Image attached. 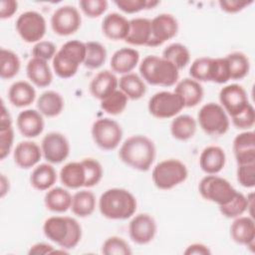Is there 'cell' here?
I'll use <instances>...</instances> for the list:
<instances>
[{"mask_svg": "<svg viewBox=\"0 0 255 255\" xmlns=\"http://www.w3.org/2000/svg\"><path fill=\"white\" fill-rule=\"evenodd\" d=\"M184 108L181 98L174 92L161 91L148 100L149 114L156 119H170L178 115Z\"/></svg>", "mask_w": 255, "mask_h": 255, "instance_id": "30bf717a", "label": "cell"}, {"mask_svg": "<svg viewBox=\"0 0 255 255\" xmlns=\"http://www.w3.org/2000/svg\"><path fill=\"white\" fill-rule=\"evenodd\" d=\"M82 24L79 10L71 5L59 7L51 17V27L59 36H69L76 33Z\"/></svg>", "mask_w": 255, "mask_h": 255, "instance_id": "7c38bea8", "label": "cell"}, {"mask_svg": "<svg viewBox=\"0 0 255 255\" xmlns=\"http://www.w3.org/2000/svg\"><path fill=\"white\" fill-rule=\"evenodd\" d=\"M26 74L28 79L38 88L48 87L53 80V74L47 61L32 58L26 66Z\"/></svg>", "mask_w": 255, "mask_h": 255, "instance_id": "484cf974", "label": "cell"}, {"mask_svg": "<svg viewBox=\"0 0 255 255\" xmlns=\"http://www.w3.org/2000/svg\"><path fill=\"white\" fill-rule=\"evenodd\" d=\"M225 59L228 64L230 80H241L248 75L250 62L244 53L233 52L228 54Z\"/></svg>", "mask_w": 255, "mask_h": 255, "instance_id": "8d00e7d4", "label": "cell"}, {"mask_svg": "<svg viewBox=\"0 0 255 255\" xmlns=\"http://www.w3.org/2000/svg\"><path fill=\"white\" fill-rule=\"evenodd\" d=\"M128 100V97L121 90H116L106 99L101 101V109L109 115L117 116L126 110Z\"/></svg>", "mask_w": 255, "mask_h": 255, "instance_id": "b9f144b4", "label": "cell"}, {"mask_svg": "<svg viewBox=\"0 0 255 255\" xmlns=\"http://www.w3.org/2000/svg\"><path fill=\"white\" fill-rule=\"evenodd\" d=\"M46 20L36 11H26L16 20V30L21 39L27 43H38L46 33Z\"/></svg>", "mask_w": 255, "mask_h": 255, "instance_id": "8fae6325", "label": "cell"}, {"mask_svg": "<svg viewBox=\"0 0 255 255\" xmlns=\"http://www.w3.org/2000/svg\"><path fill=\"white\" fill-rule=\"evenodd\" d=\"M43 115L36 110L22 111L17 117V128L20 133L28 138L40 135L44 129Z\"/></svg>", "mask_w": 255, "mask_h": 255, "instance_id": "d6986e66", "label": "cell"}, {"mask_svg": "<svg viewBox=\"0 0 255 255\" xmlns=\"http://www.w3.org/2000/svg\"><path fill=\"white\" fill-rule=\"evenodd\" d=\"M212 59L210 57H200L195 59L190 68L189 75L191 79L197 82H211Z\"/></svg>", "mask_w": 255, "mask_h": 255, "instance_id": "7bdbcfd3", "label": "cell"}, {"mask_svg": "<svg viewBox=\"0 0 255 255\" xmlns=\"http://www.w3.org/2000/svg\"><path fill=\"white\" fill-rule=\"evenodd\" d=\"M119 87L128 99L132 101L141 99L146 93L144 81L135 73L123 75L119 80Z\"/></svg>", "mask_w": 255, "mask_h": 255, "instance_id": "836d02e7", "label": "cell"}, {"mask_svg": "<svg viewBox=\"0 0 255 255\" xmlns=\"http://www.w3.org/2000/svg\"><path fill=\"white\" fill-rule=\"evenodd\" d=\"M96 196L87 189L77 191L72 197L71 210L78 217H88L93 214L96 208Z\"/></svg>", "mask_w": 255, "mask_h": 255, "instance_id": "e575fe53", "label": "cell"}, {"mask_svg": "<svg viewBox=\"0 0 255 255\" xmlns=\"http://www.w3.org/2000/svg\"><path fill=\"white\" fill-rule=\"evenodd\" d=\"M102 253L105 255H130L132 251L124 238L111 236L103 243Z\"/></svg>", "mask_w": 255, "mask_h": 255, "instance_id": "f6af8a7d", "label": "cell"}, {"mask_svg": "<svg viewBox=\"0 0 255 255\" xmlns=\"http://www.w3.org/2000/svg\"><path fill=\"white\" fill-rule=\"evenodd\" d=\"M197 128L195 119L189 115H179L175 117L170 124V133L178 140H187L191 138Z\"/></svg>", "mask_w": 255, "mask_h": 255, "instance_id": "d590c367", "label": "cell"}, {"mask_svg": "<svg viewBox=\"0 0 255 255\" xmlns=\"http://www.w3.org/2000/svg\"><path fill=\"white\" fill-rule=\"evenodd\" d=\"M102 31L110 40H126L129 31V21L119 13H110L102 22Z\"/></svg>", "mask_w": 255, "mask_h": 255, "instance_id": "603a6c76", "label": "cell"}, {"mask_svg": "<svg viewBox=\"0 0 255 255\" xmlns=\"http://www.w3.org/2000/svg\"><path fill=\"white\" fill-rule=\"evenodd\" d=\"M188 175L186 165L179 159L169 158L158 162L152 169L151 178L154 185L168 190L182 183Z\"/></svg>", "mask_w": 255, "mask_h": 255, "instance_id": "8992f818", "label": "cell"}, {"mask_svg": "<svg viewBox=\"0 0 255 255\" xmlns=\"http://www.w3.org/2000/svg\"><path fill=\"white\" fill-rule=\"evenodd\" d=\"M8 99L14 107H28L36 99V91L30 83L26 81H17L9 88Z\"/></svg>", "mask_w": 255, "mask_h": 255, "instance_id": "4316f807", "label": "cell"}, {"mask_svg": "<svg viewBox=\"0 0 255 255\" xmlns=\"http://www.w3.org/2000/svg\"><path fill=\"white\" fill-rule=\"evenodd\" d=\"M139 62V53L132 48H122L116 51L111 59L113 72L121 75L131 73Z\"/></svg>", "mask_w": 255, "mask_h": 255, "instance_id": "d4e9b609", "label": "cell"}, {"mask_svg": "<svg viewBox=\"0 0 255 255\" xmlns=\"http://www.w3.org/2000/svg\"><path fill=\"white\" fill-rule=\"evenodd\" d=\"M225 162V151L217 145L206 146L199 156V166L207 174H217L223 169Z\"/></svg>", "mask_w": 255, "mask_h": 255, "instance_id": "7402d4cb", "label": "cell"}, {"mask_svg": "<svg viewBox=\"0 0 255 255\" xmlns=\"http://www.w3.org/2000/svg\"><path fill=\"white\" fill-rule=\"evenodd\" d=\"M173 92L181 98L184 108L197 106L202 101L204 94L201 84L191 78H185L177 82Z\"/></svg>", "mask_w": 255, "mask_h": 255, "instance_id": "cb8c5ba5", "label": "cell"}, {"mask_svg": "<svg viewBox=\"0 0 255 255\" xmlns=\"http://www.w3.org/2000/svg\"><path fill=\"white\" fill-rule=\"evenodd\" d=\"M197 122L205 133L213 136L226 133L230 126L226 112L220 104L216 103L203 105L198 112Z\"/></svg>", "mask_w": 255, "mask_h": 255, "instance_id": "52a82bcc", "label": "cell"}, {"mask_svg": "<svg viewBox=\"0 0 255 255\" xmlns=\"http://www.w3.org/2000/svg\"><path fill=\"white\" fill-rule=\"evenodd\" d=\"M185 255H209L211 254L210 249L208 246L202 244V243H193L186 247V249L183 252Z\"/></svg>", "mask_w": 255, "mask_h": 255, "instance_id": "9f6ffc18", "label": "cell"}, {"mask_svg": "<svg viewBox=\"0 0 255 255\" xmlns=\"http://www.w3.org/2000/svg\"><path fill=\"white\" fill-rule=\"evenodd\" d=\"M155 145L145 135L135 134L128 137L120 147L121 160L129 167L147 171L155 158Z\"/></svg>", "mask_w": 255, "mask_h": 255, "instance_id": "6da1fadb", "label": "cell"}, {"mask_svg": "<svg viewBox=\"0 0 255 255\" xmlns=\"http://www.w3.org/2000/svg\"><path fill=\"white\" fill-rule=\"evenodd\" d=\"M220 106L231 118L241 113L250 103L245 89L238 84L223 87L219 93Z\"/></svg>", "mask_w": 255, "mask_h": 255, "instance_id": "9a60e30c", "label": "cell"}, {"mask_svg": "<svg viewBox=\"0 0 255 255\" xmlns=\"http://www.w3.org/2000/svg\"><path fill=\"white\" fill-rule=\"evenodd\" d=\"M230 80L227 61L224 58H213L211 67V82L225 84Z\"/></svg>", "mask_w": 255, "mask_h": 255, "instance_id": "7dc6e473", "label": "cell"}, {"mask_svg": "<svg viewBox=\"0 0 255 255\" xmlns=\"http://www.w3.org/2000/svg\"><path fill=\"white\" fill-rule=\"evenodd\" d=\"M60 180L68 188L85 187L86 174L82 161H72L65 164L60 170Z\"/></svg>", "mask_w": 255, "mask_h": 255, "instance_id": "f1b7e54d", "label": "cell"}, {"mask_svg": "<svg viewBox=\"0 0 255 255\" xmlns=\"http://www.w3.org/2000/svg\"><path fill=\"white\" fill-rule=\"evenodd\" d=\"M56 53V46L51 41H40L36 43L32 49V55L34 58H39L45 61L53 60Z\"/></svg>", "mask_w": 255, "mask_h": 255, "instance_id": "816d5d0a", "label": "cell"}, {"mask_svg": "<svg viewBox=\"0 0 255 255\" xmlns=\"http://www.w3.org/2000/svg\"><path fill=\"white\" fill-rule=\"evenodd\" d=\"M178 32V22L174 16L162 13L150 20V39L148 47H157L172 39Z\"/></svg>", "mask_w": 255, "mask_h": 255, "instance_id": "4fadbf2b", "label": "cell"}, {"mask_svg": "<svg viewBox=\"0 0 255 255\" xmlns=\"http://www.w3.org/2000/svg\"><path fill=\"white\" fill-rule=\"evenodd\" d=\"M198 191L204 199L218 206L228 203L237 192L227 179L216 174L204 176L198 184Z\"/></svg>", "mask_w": 255, "mask_h": 255, "instance_id": "ba28073f", "label": "cell"}, {"mask_svg": "<svg viewBox=\"0 0 255 255\" xmlns=\"http://www.w3.org/2000/svg\"><path fill=\"white\" fill-rule=\"evenodd\" d=\"M37 110L45 117L54 118L59 116L64 109L63 97L55 91H46L37 100Z\"/></svg>", "mask_w": 255, "mask_h": 255, "instance_id": "1f68e13d", "label": "cell"}, {"mask_svg": "<svg viewBox=\"0 0 255 255\" xmlns=\"http://www.w3.org/2000/svg\"><path fill=\"white\" fill-rule=\"evenodd\" d=\"M14 141V129L9 112L2 102L0 117V158L4 159L11 151Z\"/></svg>", "mask_w": 255, "mask_h": 255, "instance_id": "d6a6232c", "label": "cell"}, {"mask_svg": "<svg viewBox=\"0 0 255 255\" xmlns=\"http://www.w3.org/2000/svg\"><path fill=\"white\" fill-rule=\"evenodd\" d=\"M86 56V44L79 40L66 42L53 58V70L62 79H69L76 75Z\"/></svg>", "mask_w": 255, "mask_h": 255, "instance_id": "5b68a950", "label": "cell"}, {"mask_svg": "<svg viewBox=\"0 0 255 255\" xmlns=\"http://www.w3.org/2000/svg\"><path fill=\"white\" fill-rule=\"evenodd\" d=\"M219 6L226 13H237L253 3V0H220Z\"/></svg>", "mask_w": 255, "mask_h": 255, "instance_id": "f5cc1de1", "label": "cell"}, {"mask_svg": "<svg viewBox=\"0 0 255 255\" xmlns=\"http://www.w3.org/2000/svg\"><path fill=\"white\" fill-rule=\"evenodd\" d=\"M119 80L116 75L109 70L99 72L90 83V92L95 99L100 101L106 99L118 90Z\"/></svg>", "mask_w": 255, "mask_h": 255, "instance_id": "44dd1931", "label": "cell"}, {"mask_svg": "<svg viewBox=\"0 0 255 255\" xmlns=\"http://www.w3.org/2000/svg\"><path fill=\"white\" fill-rule=\"evenodd\" d=\"M0 77L3 80L14 78L20 71L21 62L16 53L2 48L0 50Z\"/></svg>", "mask_w": 255, "mask_h": 255, "instance_id": "ab89813d", "label": "cell"}, {"mask_svg": "<svg viewBox=\"0 0 255 255\" xmlns=\"http://www.w3.org/2000/svg\"><path fill=\"white\" fill-rule=\"evenodd\" d=\"M18 9V2L15 0H1L0 1V18L8 19L12 17Z\"/></svg>", "mask_w": 255, "mask_h": 255, "instance_id": "db71d44e", "label": "cell"}, {"mask_svg": "<svg viewBox=\"0 0 255 255\" xmlns=\"http://www.w3.org/2000/svg\"><path fill=\"white\" fill-rule=\"evenodd\" d=\"M91 133L94 142L103 150L117 148L123 138L121 125L109 118H102L95 121Z\"/></svg>", "mask_w": 255, "mask_h": 255, "instance_id": "9c48e42d", "label": "cell"}, {"mask_svg": "<svg viewBox=\"0 0 255 255\" xmlns=\"http://www.w3.org/2000/svg\"><path fill=\"white\" fill-rule=\"evenodd\" d=\"M45 236L62 249L75 248L82 239V227L73 217L51 216L43 224Z\"/></svg>", "mask_w": 255, "mask_h": 255, "instance_id": "3957f363", "label": "cell"}, {"mask_svg": "<svg viewBox=\"0 0 255 255\" xmlns=\"http://www.w3.org/2000/svg\"><path fill=\"white\" fill-rule=\"evenodd\" d=\"M79 5L83 13L89 18L100 17L108 9L106 0H81Z\"/></svg>", "mask_w": 255, "mask_h": 255, "instance_id": "c3c4849f", "label": "cell"}, {"mask_svg": "<svg viewBox=\"0 0 255 255\" xmlns=\"http://www.w3.org/2000/svg\"><path fill=\"white\" fill-rule=\"evenodd\" d=\"M10 184H9V179L5 176V174H1L0 177V196L4 197L5 194L9 191Z\"/></svg>", "mask_w": 255, "mask_h": 255, "instance_id": "6f0895ef", "label": "cell"}, {"mask_svg": "<svg viewBox=\"0 0 255 255\" xmlns=\"http://www.w3.org/2000/svg\"><path fill=\"white\" fill-rule=\"evenodd\" d=\"M72 197L73 196L67 189L63 187H53L46 192L44 203L48 210L63 213L71 208Z\"/></svg>", "mask_w": 255, "mask_h": 255, "instance_id": "f546056e", "label": "cell"}, {"mask_svg": "<svg viewBox=\"0 0 255 255\" xmlns=\"http://www.w3.org/2000/svg\"><path fill=\"white\" fill-rule=\"evenodd\" d=\"M141 79L149 85L171 87L179 78L178 69L169 61L155 55L146 56L139 64Z\"/></svg>", "mask_w": 255, "mask_h": 255, "instance_id": "277c9868", "label": "cell"}, {"mask_svg": "<svg viewBox=\"0 0 255 255\" xmlns=\"http://www.w3.org/2000/svg\"><path fill=\"white\" fill-rule=\"evenodd\" d=\"M42 149L35 142L31 140L20 141L13 152L15 163L24 169H28L36 165L42 157Z\"/></svg>", "mask_w": 255, "mask_h": 255, "instance_id": "ffe728a7", "label": "cell"}, {"mask_svg": "<svg viewBox=\"0 0 255 255\" xmlns=\"http://www.w3.org/2000/svg\"><path fill=\"white\" fill-rule=\"evenodd\" d=\"M232 147L237 164L255 162V133L253 130H245L237 134Z\"/></svg>", "mask_w": 255, "mask_h": 255, "instance_id": "ac0fdd59", "label": "cell"}, {"mask_svg": "<svg viewBox=\"0 0 255 255\" xmlns=\"http://www.w3.org/2000/svg\"><path fill=\"white\" fill-rule=\"evenodd\" d=\"M231 239L240 245H244L254 250L255 243V223L251 216H238L230 226Z\"/></svg>", "mask_w": 255, "mask_h": 255, "instance_id": "e0dca14e", "label": "cell"}, {"mask_svg": "<svg viewBox=\"0 0 255 255\" xmlns=\"http://www.w3.org/2000/svg\"><path fill=\"white\" fill-rule=\"evenodd\" d=\"M150 39V20L146 18H133L129 20V31L126 42L133 46H147Z\"/></svg>", "mask_w": 255, "mask_h": 255, "instance_id": "83f0119b", "label": "cell"}, {"mask_svg": "<svg viewBox=\"0 0 255 255\" xmlns=\"http://www.w3.org/2000/svg\"><path fill=\"white\" fill-rule=\"evenodd\" d=\"M137 202L131 192L125 188L107 189L100 197L99 209L102 215L112 220L130 218L136 210Z\"/></svg>", "mask_w": 255, "mask_h": 255, "instance_id": "7a4b0ae2", "label": "cell"}, {"mask_svg": "<svg viewBox=\"0 0 255 255\" xmlns=\"http://www.w3.org/2000/svg\"><path fill=\"white\" fill-rule=\"evenodd\" d=\"M84 168H85V174H86V181H85V187H93L97 185L103 177L104 170L102 164L94 158H84L81 160Z\"/></svg>", "mask_w": 255, "mask_h": 255, "instance_id": "ee69618b", "label": "cell"}, {"mask_svg": "<svg viewBox=\"0 0 255 255\" xmlns=\"http://www.w3.org/2000/svg\"><path fill=\"white\" fill-rule=\"evenodd\" d=\"M86 44V56L84 60V66L88 69H99L107 60V50L99 42L90 41Z\"/></svg>", "mask_w": 255, "mask_h": 255, "instance_id": "74e56055", "label": "cell"}, {"mask_svg": "<svg viewBox=\"0 0 255 255\" xmlns=\"http://www.w3.org/2000/svg\"><path fill=\"white\" fill-rule=\"evenodd\" d=\"M162 58L173 64L179 71L189 64L190 53L184 45L172 43L162 51Z\"/></svg>", "mask_w": 255, "mask_h": 255, "instance_id": "f35d334b", "label": "cell"}, {"mask_svg": "<svg viewBox=\"0 0 255 255\" xmlns=\"http://www.w3.org/2000/svg\"><path fill=\"white\" fill-rule=\"evenodd\" d=\"M232 124L239 129L248 130L253 128L255 124V112L251 104H249L241 113L231 118Z\"/></svg>", "mask_w": 255, "mask_h": 255, "instance_id": "681fc988", "label": "cell"}, {"mask_svg": "<svg viewBox=\"0 0 255 255\" xmlns=\"http://www.w3.org/2000/svg\"><path fill=\"white\" fill-rule=\"evenodd\" d=\"M249 208V197L241 192H236L234 197L226 204L219 206L221 214L227 218H236L241 216Z\"/></svg>", "mask_w": 255, "mask_h": 255, "instance_id": "60d3db41", "label": "cell"}, {"mask_svg": "<svg viewBox=\"0 0 255 255\" xmlns=\"http://www.w3.org/2000/svg\"><path fill=\"white\" fill-rule=\"evenodd\" d=\"M156 222L147 213H139L132 217L128 224L130 239L139 245H144L152 241L156 234Z\"/></svg>", "mask_w": 255, "mask_h": 255, "instance_id": "2e32d148", "label": "cell"}, {"mask_svg": "<svg viewBox=\"0 0 255 255\" xmlns=\"http://www.w3.org/2000/svg\"><path fill=\"white\" fill-rule=\"evenodd\" d=\"M57 180V172L51 163H41L37 165L30 176L31 185L39 190H49Z\"/></svg>", "mask_w": 255, "mask_h": 255, "instance_id": "4dcf8cb0", "label": "cell"}, {"mask_svg": "<svg viewBox=\"0 0 255 255\" xmlns=\"http://www.w3.org/2000/svg\"><path fill=\"white\" fill-rule=\"evenodd\" d=\"M236 176L238 182L246 187L252 188L255 186V162L237 164Z\"/></svg>", "mask_w": 255, "mask_h": 255, "instance_id": "f907efd6", "label": "cell"}, {"mask_svg": "<svg viewBox=\"0 0 255 255\" xmlns=\"http://www.w3.org/2000/svg\"><path fill=\"white\" fill-rule=\"evenodd\" d=\"M41 149L44 158L49 163L57 164L69 156L70 143L63 133L52 131L43 137Z\"/></svg>", "mask_w": 255, "mask_h": 255, "instance_id": "5bb4252c", "label": "cell"}, {"mask_svg": "<svg viewBox=\"0 0 255 255\" xmlns=\"http://www.w3.org/2000/svg\"><path fill=\"white\" fill-rule=\"evenodd\" d=\"M55 248L48 244V243H44V242H39L36 243L34 245H32L30 247L29 250V254H33V255H46V254H52L55 252Z\"/></svg>", "mask_w": 255, "mask_h": 255, "instance_id": "11a10c76", "label": "cell"}, {"mask_svg": "<svg viewBox=\"0 0 255 255\" xmlns=\"http://www.w3.org/2000/svg\"><path fill=\"white\" fill-rule=\"evenodd\" d=\"M120 10L128 14L137 13L141 10L153 9L159 4L156 0H116L114 2Z\"/></svg>", "mask_w": 255, "mask_h": 255, "instance_id": "bcb514c9", "label": "cell"}]
</instances>
